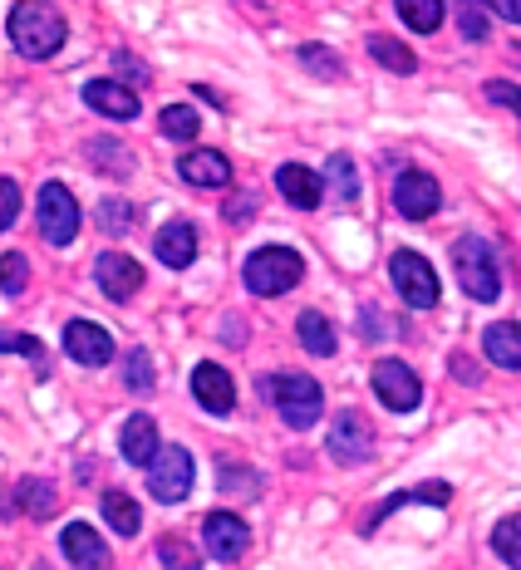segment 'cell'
<instances>
[{
    "label": "cell",
    "instance_id": "cell-24",
    "mask_svg": "<svg viewBox=\"0 0 521 570\" xmlns=\"http://www.w3.org/2000/svg\"><path fill=\"white\" fill-rule=\"evenodd\" d=\"M394 10L404 16V26L409 30H419V35H433L438 26H443V0H394Z\"/></svg>",
    "mask_w": 521,
    "mask_h": 570
},
{
    "label": "cell",
    "instance_id": "cell-35",
    "mask_svg": "<svg viewBox=\"0 0 521 570\" xmlns=\"http://www.w3.org/2000/svg\"><path fill=\"white\" fill-rule=\"evenodd\" d=\"M301 65H305V69H315L320 79H340V75H345V65H340V59L330 55L325 45H305V50H301Z\"/></svg>",
    "mask_w": 521,
    "mask_h": 570
},
{
    "label": "cell",
    "instance_id": "cell-3",
    "mask_svg": "<svg viewBox=\"0 0 521 570\" xmlns=\"http://www.w3.org/2000/svg\"><path fill=\"white\" fill-rule=\"evenodd\" d=\"M301 276H305V261L295 256L291 246H260L242 266L246 291H256V295H286L301 285Z\"/></svg>",
    "mask_w": 521,
    "mask_h": 570
},
{
    "label": "cell",
    "instance_id": "cell-40",
    "mask_svg": "<svg viewBox=\"0 0 521 570\" xmlns=\"http://www.w3.org/2000/svg\"><path fill=\"white\" fill-rule=\"evenodd\" d=\"M488 99H497V104H512V109H521V89H512L507 79H492L488 85Z\"/></svg>",
    "mask_w": 521,
    "mask_h": 570
},
{
    "label": "cell",
    "instance_id": "cell-18",
    "mask_svg": "<svg viewBox=\"0 0 521 570\" xmlns=\"http://www.w3.org/2000/svg\"><path fill=\"white\" fill-rule=\"evenodd\" d=\"M276 187L281 197L291 202V207H320V197H325V187H320L315 168H301V163H286V168H276Z\"/></svg>",
    "mask_w": 521,
    "mask_h": 570
},
{
    "label": "cell",
    "instance_id": "cell-34",
    "mask_svg": "<svg viewBox=\"0 0 521 570\" xmlns=\"http://www.w3.org/2000/svg\"><path fill=\"white\" fill-rule=\"evenodd\" d=\"M0 350H10V354H26V360H35V374H50V354H45V344L40 340H26V335H6L0 340Z\"/></svg>",
    "mask_w": 521,
    "mask_h": 570
},
{
    "label": "cell",
    "instance_id": "cell-8",
    "mask_svg": "<svg viewBox=\"0 0 521 570\" xmlns=\"http://www.w3.org/2000/svg\"><path fill=\"white\" fill-rule=\"evenodd\" d=\"M374 394L384 399L394 413H413V409L423 403V384H419V374H413L409 364L379 360V364H374Z\"/></svg>",
    "mask_w": 521,
    "mask_h": 570
},
{
    "label": "cell",
    "instance_id": "cell-42",
    "mask_svg": "<svg viewBox=\"0 0 521 570\" xmlns=\"http://www.w3.org/2000/svg\"><path fill=\"white\" fill-rule=\"evenodd\" d=\"M492 10H502L512 26H521V0H492Z\"/></svg>",
    "mask_w": 521,
    "mask_h": 570
},
{
    "label": "cell",
    "instance_id": "cell-33",
    "mask_svg": "<svg viewBox=\"0 0 521 570\" xmlns=\"http://www.w3.org/2000/svg\"><path fill=\"white\" fill-rule=\"evenodd\" d=\"M99 227L104 232H118V236H124L128 227H134V207H128V202H118V197H104L99 202Z\"/></svg>",
    "mask_w": 521,
    "mask_h": 570
},
{
    "label": "cell",
    "instance_id": "cell-31",
    "mask_svg": "<svg viewBox=\"0 0 521 570\" xmlns=\"http://www.w3.org/2000/svg\"><path fill=\"white\" fill-rule=\"evenodd\" d=\"M124 379H128V389H134V394H148V389L158 384V370H153L148 350H134V354H128V364H124Z\"/></svg>",
    "mask_w": 521,
    "mask_h": 570
},
{
    "label": "cell",
    "instance_id": "cell-15",
    "mask_svg": "<svg viewBox=\"0 0 521 570\" xmlns=\"http://www.w3.org/2000/svg\"><path fill=\"white\" fill-rule=\"evenodd\" d=\"M85 104L94 114L114 118V124H118V118H124V124H128V118H138V94L128 85H118V79H89V85H85Z\"/></svg>",
    "mask_w": 521,
    "mask_h": 570
},
{
    "label": "cell",
    "instance_id": "cell-30",
    "mask_svg": "<svg viewBox=\"0 0 521 570\" xmlns=\"http://www.w3.org/2000/svg\"><path fill=\"white\" fill-rule=\"evenodd\" d=\"M325 173H330V183H335V197H340V202H345V207H350V202L360 197V177H354V163L345 158V153H335Z\"/></svg>",
    "mask_w": 521,
    "mask_h": 570
},
{
    "label": "cell",
    "instance_id": "cell-17",
    "mask_svg": "<svg viewBox=\"0 0 521 570\" xmlns=\"http://www.w3.org/2000/svg\"><path fill=\"white\" fill-rule=\"evenodd\" d=\"M177 173H183V183H193V187H227L232 183V163L222 158L217 148L187 153V158L177 163Z\"/></svg>",
    "mask_w": 521,
    "mask_h": 570
},
{
    "label": "cell",
    "instance_id": "cell-11",
    "mask_svg": "<svg viewBox=\"0 0 521 570\" xmlns=\"http://www.w3.org/2000/svg\"><path fill=\"white\" fill-rule=\"evenodd\" d=\"M65 354L89 364V370H99V364L114 360V340H109V330L94 325V320H75V325H65Z\"/></svg>",
    "mask_w": 521,
    "mask_h": 570
},
{
    "label": "cell",
    "instance_id": "cell-12",
    "mask_svg": "<svg viewBox=\"0 0 521 570\" xmlns=\"http://www.w3.org/2000/svg\"><path fill=\"white\" fill-rule=\"evenodd\" d=\"M203 541H207V551H212V561H236V556L252 546V531H246V521L242 517H232V512H212L203 521Z\"/></svg>",
    "mask_w": 521,
    "mask_h": 570
},
{
    "label": "cell",
    "instance_id": "cell-23",
    "mask_svg": "<svg viewBox=\"0 0 521 570\" xmlns=\"http://www.w3.org/2000/svg\"><path fill=\"white\" fill-rule=\"evenodd\" d=\"M295 335H301V344H305L311 354H320V360H330V354H335V330H330L325 315L305 311L301 320H295Z\"/></svg>",
    "mask_w": 521,
    "mask_h": 570
},
{
    "label": "cell",
    "instance_id": "cell-10",
    "mask_svg": "<svg viewBox=\"0 0 521 570\" xmlns=\"http://www.w3.org/2000/svg\"><path fill=\"white\" fill-rule=\"evenodd\" d=\"M438 202H443V193H438V183H433L429 173H419V168H404V173H399V183H394V207L404 212L409 222L433 217Z\"/></svg>",
    "mask_w": 521,
    "mask_h": 570
},
{
    "label": "cell",
    "instance_id": "cell-5",
    "mask_svg": "<svg viewBox=\"0 0 521 570\" xmlns=\"http://www.w3.org/2000/svg\"><path fill=\"white\" fill-rule=\"evenodd\" d=\"M389 276H394L399 295H404V305H413V311H433L438 295H443L438 271L419 252H394V261H389Z\"/></svg>",
    "mask_w": 521,
    "mask_h": 570
},
{
    "label": "cell",
    "instance_id": "cell-21",
    "mask_svg": "<svg viewBox=\"0 0 521 570\" xmlns=\"http://www.w3.org/2000/svg\"><path fill=\"white\" fill-rule=\"evenodd\" d=\"M482 350H488V360L502 364V370H521V325H512V320H497V325H488Z\"/></svg>",
    "mask_w": 521,
    "mask_h": 570
},
{
    "label": "cell",
    "instance_id": "cell-16",
    "mask_svg": "<svg viewBox=\"0 0 521 570\" xmlns=\"http://www.w3.org/2000/svg\"><path fill=\"white\" fill-rule=\"evenodd\" d=\"M153 252H158L163 266L187 271L197 261V227H187V222H168V227L158 232V242H153Z\"/></svg>",
    "mask_w": 521,
    "mask_h": 570
},
{
    "label": "cell",
    "instance_id": "cell-20",
    "mask_svg": "<svg viewBox=\"0 0 521 570\" xmlns=\"http://www.w3.org/2000/svg\"><path fill=\"white\" fill-rule=\"evenodd\" d=\"M118 443H124V458L138 462V468H148V462L163 453L158 448V423H153L148 413H134V419L124 423V433H118Z\"/></svg>",
    "mask_w": 521,
    "mask_h": 570
},
{
    "label": "cell",
    "instance_id": "cell-37",
    "mask_svg": "<svg viewBox=\"0 0 521 570\" xmlns=\"http://www.w3.org/2000/svg\"><path fill=\"white\" fill-rule=\"evenodd\" d=\"M222 492H236L242 487L246 497H256V472H246V468H232V462H222Z\"/></svg>",
    "mask_w": 521,
    "mask_h": 570
},
{
    "label": "cell",
    "instance_id": "cell-14",
    "mask_svg": "<svg viewBox=\"0 0 521 570\" xmlns=\"http://www.w3.org/2000/svg\"><path fill=\"white\" fill-rule=\"evenodd\" d=\"M94 276H99L109 301H134V291L144 285V266H138L134 256H124V252H104L99 266H94Z\"/></svg>",
    "mask_w": 521,
    "mask_h": 570
},
{
    "label": "cell",
    "instance_id": "cell-26",
    "mask_svg": "<svg viewBox=\"0 0 521 570\" xmlns=\"http://www.w3.org/2000/svg\"><path fill=\"white\" fill-rule=\"evenodd\" d=\"M492 551L502 556V561L512 566V570H521V512L497 521V531H492Z\"/></svg>",
    "mask_w": 521,
    "mask_h": 570
},
{
    "label": "cell",
    "instance_id": "cell-19",
    "mask_svg": "<svg viewBox=\"0 0 521 570\" xmlns=\"http://www.w3.org/2000/svg\"><path fill=\"white\" fill-rule=\"evenodd\" d=\"M59 546H65V556H69V561H75L79 570H104V566H109V546L94 537L85 521L65 527V537H59Z\"/></svg>",
    "mask_w": 521,
    "mask_h": 570
},
{
    "label": "cell",
    "instance_id": "cell-22",
    "mask_svg": "<svg viewBox=\"0 0 521 570\" xmlns=\"http://www.w3.org/2000/svg\"><path fill=\"white\" fill-rule=\"evenodd\" d=\"M104 521H109L118 537H138V527H144V512H138L134 497H124V492H104Z\"/></svg>",
    "mask_w": 521,
    "mask_h": 570
},
{
    "label": "cell",
    "instance_id": "cell-25",
    "mask_svg": "<svg viewBox=\"0 0 521 570\" xmlns=\"http://www.w3.org/2000/svg\"><path fill=\"white\" fill-rule=\"evenodd\" d=\"M370 55H374L384 69H394V75H413V69H419V59L409 55V45L389 40V35H370Z\"/></svg>",
    "mask_w": 521,
    "mask_h": 570
},
{
    "label": "cell",
    "instance_id": "cell-13",
    "mask_svg": "<svg viewBox=\"0 0 521 570\" xmlns=\"http://www.w3.org/2000/svg\"><path fill=\"white\" fill-rule=\"evenodd\" d=\"M193 399L203 403L207 413L227 419V413L236 409V384H232V374L222 370V364H197V370H193Z\"/></svg>",
    "mask_w": 521,
    "mask_h": 570
},
{
    "label": "cell",
    "instance_id": "cell-39",
    "mask_svg": "<svg viewBox=\"0 0 521 570\" xmlns=\"http://www.w3.org/2000/svg\"><path fill=\"white\" fill-rule=\"evenodd\" d=\"M94 158H104V163H109V173H128V153L124 148H109V142H94Z\"/></svg>",
    "mask_w": 521,
    "mask_h": 570
},
{
    "label": "cell",
    "instance_id": "cell-1",
    "mask_svg": "<svg viewBox=\"0 0 521 570\" xmlns=\"http://www.w3.org/2000/svg\"><path fill=\"white\" fill-rule=\"evenodd\" d=\"M6 35L26 59H50L65 45V16L45 0H20L6 20Z\"/></svg>",
    "mask_w": 521,
    "mask_h": 570
},
{
    "label": "cell",
    "instance_id": "cell-2",
    "mask_svg": "<svg viewBox=\"0 0 521 570\" xmlns=\"http://www.w3.org/2000/svg\"><path fill=\"white\" fill-rule=\"evenodd\" d=\"M260 394L281 409V419L291 428H315L320 413H325V389L315 384L311 374H276L260 379Z\"/></svg>",
    "mask_w": 521,
    "mask_h": 570
},
{
    "label": "cell",
    "instance_id": "cell-6",
    "mask_svg": "<svg viewBox=\"0 0 521 570\" xmlns=\"http://www.w3.org/2000/svg\"><path fill=\"white\" fill-rule=\"evenodd\" d=\"M40 236L50 246H69L79 236V202L69 197L65 183L40 187Z\"/></svg>",
    "mask_w": 521,
    "mask_h": 570
},
{
    "label": "cell",
    "instance_id": "cell-28",
    "mask_svg": "<svg viewBox=\"0 0 521 570\" xmlns=\"http://www.w3.org/2000/svg\"><path fill=\"white\" fill-rule=\"evenodd\" d=\"M453 10H458L463 40H488V6L482 0H453Z\"/></svg>",
    "mask_w": 521,
    "mask_h": 570
},
{
    "label": "cell",
    "instance_id": "cell-29",
    "mask_svg": "<svg viewBox=\"0 0 521 570\" xmlns=\"http://www.w3.org/2000/svg\"><path fill=\"white\" fill-rule=\"evenodd\" d=\"M16 502L26 507L30 517H50V512H55V487H50V482H35V478H30V482H20Z\"/></svg>",
    "mask_w": 521,
    "mask_h": 570
},
{
    "label": "cell",
    "instance_id": "cell-9",
    "mask_svg": "<svg viewBox=\"0 0 521 570\" xmlns=\"http://www.w3.org/2000/svg\"><path fill=\"white\" fill-rule=\"evenodd\" d=\"M330 453H335V462H345V468H354V462H370L374 453V428L364 413L345 409L335 419V428H330Z\"/></svg>",
    "mask_w": 521,
    "mask_h": 570
},
{
    "label": "cell",
    "instance_id": "cell-4",
    "mask_svg": "<svg viewBox=\"0 0 521 570\" xmlns=\"http://www.w3.org/2000/svg\"><path fill=\"white\" fill-rule=\"evenodd\" d=\"M453 266H458V281H463V291L472 301L492 305L497 295H502V271H497V256L482 236H463V242L453 246Z\"/></svg>",
    "mask_w": 521,
    "mask_h": 570
},
{
    "label": "cell",
    "instance_id": "cell-27",
    "mask_svg": "<svg viewBox=\"0 0 521 570\" xmlns=\"http://www.w3.org/2000/svg\"><path fill=\"white\" fill-rule=\"evenodd\" d=\"M158 128H163L168 138H197L203 118H197V109H187V104H168V109L158 114Z\"/></svg>",
    "mask_w": 521,
    "mask_h": 570
},
{
    "label": "cell",
    "instance_id": "cell-41",
    "mask_svg": "<svg viewBox=\"0 0 521 570\" xmlns=\"http://www.w3.org/2000/svg\"><path fill=\"white\" fill-rule=\"evenodd\" d=\"M252 217V197H232L227 202V222H246Z\"/></svg>",
    "mask_w": 521,
    "mask_h": 570
},
{
    "label": "cell",
    "instance_id": "cell-36",
    "mask_svg": "<svg viewBox=\"0 0 521 570\" xmlns=\"http://www.w3.org/2000/svg\"><path fill=\"white\" fill-rule=\"evenodd\" d=\"M0 276H6V295H20V291H26V256L6 252V261H0Z\"/></svg>",
    "mask_w": 521,
    "mask_h": 570
},
{
    "label": "cell",
    "instance_id": "cell-32",
    "mask_svg": "<svg viewBox=\"0 0 521 570\" xmlns=\"http://www.w3.org/2000/svg\"><path fill=\"white\" fill-rule=\"evenodd\" d=\"M158 561L168 566V570H197L203 561H197V551L187 541H177V537H163L158 541Z\"/></svg>",
    "mask_w": 521,
    "mask_h": 570
},
{
    "label": "cell",
    "instance_id": "cell-38",
    "mask_svg": "<svg viewBox=\"0 0 521 570\" xmlns=\"http://www.w3.org/2000/svg\"><path fill=\"white\" fill-rule=\"evenodd\" d=\"M0 197H6V207H0V227H16V217H20V187H16V177H6V187H0Z\"/></svg>",
    "mask_w": 521,
    "mask_h": 570
},
{
    "label": "cell",
    "instance_id": "cell-7",
    "mask_svg": "<svg viewBox=\"0 0 521 570\" xmlns=\"http://www.w3.org/2000/svg\"><path fill=\"white\" fill-rule=\"evenodd\" d=\"M148 492L158 497V502H183V497L193 492V458H187V448L168 443L148 462Z\"/></svg>",
    "mask_w": 521,
    "mask_h": 570
}]
</instances>
